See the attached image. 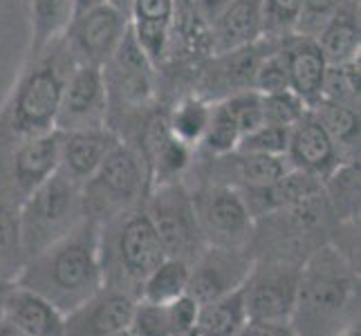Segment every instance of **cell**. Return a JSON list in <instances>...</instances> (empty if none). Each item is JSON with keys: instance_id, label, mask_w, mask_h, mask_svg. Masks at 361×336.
Instances as JSON below:
<instances>
[{"instance_id": "37", "label": "cell", "mask_w": 361, "mask_h": 336, "mask_svg": "<svg viewBox=\"0 0 361 336\" xmlns=\"http://www.w3.org/2000/svg\"><path fill=\"white\" fill-rule=\"evenodd\" d=\"M310 108L303 104L301 97H296L292 90H281L263 94V117L265 123H274V126H285L290 128L301 119Z\"/></svg>"}, {"instance_id": "30", "label": "cell", "mask_w": 361, "mask_h": 336, "mask_svg": "<svg viewBox=\"0 0 361 336\" xmlns=\"http://www.w3.org/2000/svg\"><path fill=\"white\" fill-rule=\"evenodd\" d=\"M186 285H189V265L176 258H164L144 280L140 301L151 305L173 303L186 294Z\"/></svg>"}, {"instance_id": "39", "label": "cell", "mask_w": 361, "mask_h": 336, "mask_svg": "<svg viewBox=\"0 0 361 336\" xmlns=\"http://www.w3.org/2000/svg\"><path fill=\"white\" fill-rule=\"evenodd\" d=\"M345 3L348 0H303V9L294 32L305 36H317L319 30L326 25V20Z\"/></svg>"}, {"instance_id": "23", "label": "cell", "mask_w": 361, "mask_h": 336, "mask_svg": "<svg viewBox=\"0 0 361 336\" xmlns=\"http://www.w3.org/2000/svg\"><path fill=\"white\" fill-rule=\"evenodd\" d=\"M211 52H229L252 45L263 36V0H229L225 11L209 27Z\"/></svg>"}, {"instance_id": "6", "label": "cell", "mask_w": 361, "mask_h": 336, "mask_svg": "<svg viewBox=\"0 0 361 336\" xmlns=\"http://www.w3.org/2000/svg\"><path fill=\"white\" fill-rule=\"evenodd\" d=\"M102 77L108 94V128L119 142H130L144 117L159 104L157 68L135 41L130 27L102 68Z\"/></svg>"}, {"instance_id": "29", "label": "cell", "mask_w": 361, "mask_h": 336, "mask_svg": "<svg viewBox=\"0 0 361 336\" xmlns=\"http://www.w3.org/2000/svg\"><path fill=\"white\" fill-rule=\"evenodd\" d=\"M72 16H74V0H30V25H32L30 52H39L47 43L63 36Z\"/></svg>"}, {"instance_id": "18", "label": "cell", "mask_w": 361, "mask_h": 336, "mask_svg": "<svg viewBox=\"0 0 361 336\" xmlns=\"http://www.w3.org/2000/svg\"><path fill=\"white\" fill-rule=\"evenodd\" d=\"M285 159H288L290 168L310 173L321 182L339 164H343L337 146L312 110H307L294 126H290Z\"/></svg>"}, {"instance_id": "45", "label": "cell", "mask_w": 361, "mask_h": 336, "mask_svg": "<svg viewBox=\"0 0 361 336\" xmlns=\"http://www.w3.org/2000/svg\"><path fill=\"white\" fill-rule=\"evenodd\" d=\"M0 336H27V334H23V332H18L16 328L7 325L5 321H0Z\"/></svg>"}, {"instance_id": "17", "label": "cell", "mask_w": 361, "mask_h": 336, "mask_svg": "<svg viewBox=\"0 0 361 336\" xmlns=\"http://www.w3.org/2000/svg\"><path fill=\"white\" fill-rule=\"evenodd\" d=\"M135 305V298L102 287L66 314L61 336H113L130 325Z\"/></svg>"}, {"instance_id": "41", "label": "cell", "mask_w": 361, "mask_h": 336, "mask_svg": "<svg viewBox=\"0 0 361 336\" xmlns=\"http://www.w3.org/2000/svg\"><path fill=\"white\" fill-rule=\"evenodd\" d=\"M229 5V0H189V7L193 9V14L200 18L207 27L216 23V18L225 11Z\"/></svg>"}, {"instance_id": "42", "label": "cell", "mask_w": 361, "mask_h": 336, "mask_svg": "<svg viewBox=\"0 0 361 336\" xmlns=\"http://www.w3.org/2000/svg\"><path fill=\"white\" fill-rule=\"evenodd\" d=\"M106 3H108V5H113L117 11H121V14L130 20V9H133V3H135V0H106Z\"/></svg>"}, {"instance_id": "5", "label": "cell", "mask_w": 361, "mask_h": 336, "mask_svg": "<svg viewBox=\"0 0 361 336\" xmlns=\"http://www.w3.org/2000/svg\"><path fill=\"white\" fill-rule=\"evenodd\" d=\"M339 227L332 209L321 193L307 200L263 216L254 222V235L249 251L254 260H274L301 267L305 260L332 242Z\"/></svg>"}, {"instance_id": "44", "label": "cell", "mask_w": 361, "mask_h": 336, "mask_svg": "<svg viewBox=\"0 0 361 336\" xmlns=\"http://www.w3.org/2000/svg\"><path fill=\"white\" fill-rule=\"evenodd\" d=\"M332 336H361V328H359V323H353V325L339 330L337 334H332Z\"/></svg>"}, {"instance_id": "9", "label": "cell", "mask_w": 361, "mask_h": 336, "mask_svg": "<svg viewBox=\"0 0 361 336\" xmlns=\"http://www.w3.org/2000/svg\"><path fill=\"white\" fill-rule=\"evenodd\" d=\"M144 209L166 258L191 265L204 251V235L195 216L191 189L184 180L151 186Z\"/></svg>"}, {"instance_id": "12", "label": "cell", "mask_w": 361, "mask_h": 336, "mask_svg": "<svg viewBox=\"0 0 361 336\" xmlns=\"http://www.w3.org/2000/svg\"><path fill=\"white\" fill-rule=\"evenodd\" d=\"M301 267L274 260H256L243 282L247 318L290 323L296 305Z\"/></svg>"}, {"instance_id": "43", "label": "cell", "mask_w": 361, "mask_h": 336, "mask_svg": "<svg viewBox=\"0 0 361 336\" xmlns=\"http://www.w3.org/2000/svg\"><path fill=\"white\" fill-rule=\"evenodd\" d=\"M102 3H106V0H74V14H79V11H85L90 7H97Z\"/></svg>"}, {"instance_id": "8", "label": "cell", "mask_w": 361, "mask_h": 336, "mask_svg": "<svg viewBox=\"0 0 361 336\" xmlns=\"http://www.w3.org/2000/svg\"><path fill=\"white\" fill-rule=\"evenodd\" d=\"M83 220L81 186L56 170L20 204V244L25 260L61 240Z\"/></svg>"}, {"instance_id": "22", "label": "cell", "mask_w": 361, "mask_h": 336, "mask_svg": "<svg viewBox=\"0 0 361 336\" xmlns=\"http://www.w3.org/2000/svg\"><path fill=\"white\" fill-rule=\"evenodd\" d=\"M323 182L310 173L290 168L288 173H283L279 180H274L265 186H256V189H240L249 213L254 216V220L276 213L281 209H288L292 204H298L321 193Z\"/></svg>"}, {"instance_id": "3", "label": "cell", "mask_w": 361, "mask_h": 336, "mask_svg": "<svg viewBox=\"0 0 361 336\" xmlns=\"http://www.w3.org/2000/svg\"><path fill=\"white\" fill-rule=\"evenodd\" d=\"M14 282L41 294L63 314L88 301L104 287L99 263V224L83 220L61 240L25 260Z\"/></svg>"}, {"instance_id": "31", "label": "cell", "mask_w": 361, "mask_h": 336, "mask_svg": "<svg viewBox=\"0 0 361 336\" xmlns=\"http://www.w3.org/2000/svg\"><path fill=\"white\" fill-rule=\"evenodd\" d=\"M25 265L20 244V204L0 195V278L14 282Z\"/></svg>"}, {"instance_id": "25", "label": "cell", "mask_w": 361, "mask_h": 336, "mask_svg": "<svg viewBox=\"0 0 361 336\" xmlns=\"http://www.w3.org/2000/svg\"><path fill=\"white\" fill-rule=\"evenodd\" d=\"M211 108H214V104L195 92H186V94H180L178 99H173L166 106V119H169L171 132L176 135L180 142H184L186 146H191L197 151V146H200L202 137L207 132V126H209Z\"/></svg>"}, {"instance_id": "32", "label": "cell", "mask_w": 361, "mask_h": 336, "mask_svg": "<svg viewBox=\"0 0 361 336\" xmlns=\"http://www.w3.org/2000/svg\"><path fill=\"white\" fill-rule=\"evenodd\" d=\"M321 101L359 108V58L328 68L326 81H323Z\"/></svg>"}, {"instance_id": "46", "label": "cell", "mask_w": 361, "mask_h": 336, "mask_svg": "<svg viewBox=\"0 0 361 336\" xmlns=\"http://www.w3.org/2000/svg\"><path fill=\"white\" fill-rule=\"evenodd\" d=\"M11 287V280H5V278H0V316H3V303H5V296Z\"/></svg>"}, {"instance_id": "13", "label": "cell", "mask_w": 361, "mask_h": 336, "mask_svg": "<svg viewBox=\"0 0 361 336\" xmlns=\"http://www.w3.org/2000/svg\"><path fill=\"white\" fill-rule=\"evenodd\" d=\"M271 45L274 39H260L238 49L211 54L197 68L193 92L207 99V101L216 104L231 94L254 90V77L258 63L271 49Z\"/></svg>"}, {"instance_id": "2", "label": "cell", "mask_w": 361, "mask_h": 336, "mask_svg": "<svg viewBox=\"0 0 361 336\" xmlns=\"http://www.w3.org/2000/svg\"><path fill=\"white\" fill-rule=\"evenodd\" d=\"M359 267L326 244L301 265L292 328L296 336H332L359 323Z\"/></svg>"}, {"instance_id": "28", "label": "cell", "mask_w": 361, "mask_h": 336, "mask_svg": "<svg viewBox=\"0 0 361 336\" xmlns=\"http://www.w3.org/2000/svg\"><path fill=\"white\" fill-rule=\"evenodd\" d=\"M323 195L339 222L359 224V161H343L323 180Z\"/></svg>"}, {"instance_id": "1", "label": "cell", "mask_w": 361, "mask_h": 336, "mask_svg": "<svg viewBox=\"0 0 361 336\" xmlns=\"http://www.w3.org/2000/svg\"><path fill=\"white\" fill-rule=\"evenodd\" d=\"M74 66L63 36L27 54L0 108V146L56 130L61 97Z\"/></svg>"}, {"instance_id": "11", "label": "cell", "mask_w": 361, "mask_h": 336, "mask_svg": "<svg viewBox=\"0 0 361 336\" xmlns=\"http://www.w3.org/2000/svg\"><path fill=\"white\" fill-rule=\"evenodd\" d=\"M59 130L0 146V195L23 204L25 197L59 170Z\"/></svg>"}, {"instance_id": "26", "label": "cell", "mask_w": 361, "mask_h": 336, "mask_svg": "<svg viewBox=\"0 0 361 336\" xmlns=\"http://www.w3.org/2000/svg\"><path fill=\"white\" fill-rule=\"evenodd\" d=\"M247 323L243 292H233L197 307L193 332L197 336H238Z\"/></svg>"}, {"instance_id": "49", "label": "cell", "mask_w": 361, "mask_h": 336, "mask_svg": "<svg viewBox=\"0 0 361 336\" xmlns=\"http://www.w3.org/2000/svg\"><path fill=\"white\" fill-rule=\"evenodd\" d=\"M176 3H178V5H182V3H189V0H176Z\"/></svg>"}, {"instance_id": "4", "label": "cell", "mask_w": 361, "mask_h": 336, "mask_svg": "<svg viewBox=\"0 0 361 336\" xmlns=\"http://www.w3.org/2000/svg\"><path fill=\"white\" fill-rule=\"evenodd\" d=\"M164 258V249L144 204L99 224V263L104 287L140 301L144 280Z\"/></svg>"}, {"instance_id": "48", "label": "cell", "mask_w": 361, "mask_h": 336, "mask_svg": "<svg viewBox=\"0 0 361 336\" xmlns=\"http://www.w3.org/2000/svg\"><path fill=\"white\" fill-rule=\"evenodd\" d=\"M171 336H197L193 330H189V332H178V334H171Z\"/></svg>"}, {"instance_id": "33", "label": "cell", "mask_w": 361, "mask_h": 336, "mask_svg": "<svg viewBox=\"0 0 361 336\" xmlns=\"http://www.w3.org/2000/svg\"><path fill=\"white\" fill-rule=\"evenodd\" d=\"M240 137H243L240 130L235 128V123L225 112V108L220 104H214V108H211L209 126H207V132L202 137L200 146H197V153L209 155V157L229 155L233 151H238Z\"/></svg>"}, {"instance_id": "40", "label": "cell", "mask_w": 361, "mask_h": 336, "mask_svg": "<svg viewBox=\"0 0 361 336\" xmlns=\"http://www.w3.org/2000/svg\"><path fill=\"white\" fill-rule=\"evenodd\" d=\"M238 336H296V332L292 328V323L247 318Z\"/></svg>"}, {"instance_id": "27", "label": "cell", "mask_w": 361, "mask_h": 336, "mask_svg": "<svg viewBox=\"0 0 361 336\" xmlns=\"http://www.w3.org/2000/svg\"><path fill=\"white\" fill-rule=\"evenodd\" d=\"M312 112L337 146L341 161H359V108L321 101Z\"/></svg>"}, {"instance_id": "14", "label": "cell", "mask_w": 361, "mask_h": 336, "mask_svg": "<svg viewBox=\"0 0 361 336\" xmlns=\"http://www.w3.org/2000/svg\"><path fill=\"white\" fill-rule=\"evenodd\" d=\"M130 27V20L113 5L102 3L74 14L63 32V41L77 63L104 68L117 52Z\"/></svg>"}, {"instance_id": "7", "label": "cell", "mask_w": 361, "mask_h": 336, "mask_svg": "<svg viewBox=\"0 0 361 336\" xmlns=\"http://www.w3.org/2000/svg\"><path fill=\"white\" fill-rule=\"evenodd\" d=\"M151 191V173L137 148L119 142L92 175L81 184L83 218L104 224L110 218L144 204Z\"/></svg>"}, {"instance_id": "38", "label": "cell", "mask_w": 361, "mask_h": 336, "mask_svg": "<svg viewBox=\"0 0 361 336\" xmlns=\"http://www.w3.org/2000/svg\"><path fill=\"white\" fill-rule=\"evenodd\" d=\"M254 90L260 94H271L281 90H290L288 68H285V58L279 49V43L274 41L271 49L258 63L256 77H254Z\"/></svg>"}, {"instance_id": "16", "label": "cell", "mask_w": 361, "mask_h": 336, "mask_svg": "<svg viewBox=\"0 0 361 336\" xmlns=\"http://www.w3.org/2000/svg\"><path fill=\"white\" fill-rule=\"evenodd\" d=\"M108 126V94L102 77V68L77 63L66 81L61 97L56 130H92Z\"/></svg>"}, {"instance_id": "15", "label": "cell", "mask_w": 361, "mask_h": 336, "mask_svg": "<svg viewBox=\"0 0 361 336\" xmlns=\"http://www.w3.org/2000/svg\"><path fill=\"white\" fill-rule=\"evenodd\" d=\"M254 263L249 249L204 247V251L189 265L186 296H191L197 305H207L238 292Z\"/></svg>"}, {"instance_id": "47", "label": "cell", "mask_w": 361, "mask_h": 336, "mask_svg": "<svg viewBox=\"0 0 361 336\" xmlns=\"http://www.w3.org/2000/svg\"><path fill=\"white\" fill-rule=\"evenodd\" d=\"M113 336H137L135 332H133V328L128 325V328H123V330H119V332H115Z\"/></svg>"}, {"instance_id": "10", "label": "cell", "mask_w": 361, "mask_h": 336, "mask_svg": "<svg viewBox=\"0 0 361 336\" xmlns=\"http://www.w3.org/2000/svg\"><path fill=\"white\" fill-rule=\"evenodd\" d=\"M189 189L207 247L249 249L256 220L249 213L240 189L209 182L193 184Z\"/></svg>"}, {"instance_id": "34", "label": "cell", "mask_w": 361, "mask_h": 336, "mask_svg": "<svg viewBox=\"0 0 361 336\" xmlns=\"http://www.w3.org/2000/svg\"><path fill=\"white\" fill-rule=\"evenodd\" d=\"M225 108V112L231 117V121L235 123V128L240 130V135L252 132L254 128H258L260 123H265L263 117V94L256 90H247V92H238L231 94L222 101H216ZM243 139V137H240Z\"/></svg>"}, {"instance_id": "21", "label": "cell", "mask_w": 361, "mask_h": 336, "mask_svg": "<svg viewBox=\"0 0 361 336\" xmlns=\"http://www.w3.org/2000/svg\"><path fill=\"white\" fill-rule=\"evenodd\" d=\"M0 321L27 336H61L66 314L41 294L23 287L18 282H11Z\"/></svg>"}, {"instance_id": "36", "label": "cell", "mask_w": 361, "mask_h": 336, "mask_svg": "<svg viewBox=\"0 0 361 336\" xmlns=\"http://www.w3.org/2000/svg\"><path fill=\"white\" fill-rule=\"evenodd\" d=\"M288 137H290V128L274 126V123H260V126L254 128L252 132L243 135L238 151L285 157V151H288Z\"/></svg>"}, {"instance_id": "35", "label": "cell", "mask_w": 361, "mask_h": 336, "mask_svg": "<svg viewBox=\"0 0 361 336\" xmlns=\"http://www.w3.org/2000/svg\"><path fill=\"white\" fill-rule=\"evenodd\" d=\"M303 0H263V36L283 39L296 30Z\"/></svg>"}, {"instance_id": "19", "label": "cell", "mask_w": 361, "mask_h": 336, "mask_svg": "<svg viewBox=\"0 0 361 336\" xmlns=\"http://www.w3.org/2000/svg\"><path fill=\"white\" fill-rule=\"evenodd\" d=\"M276 43L285 58V68H288L290 90L301 97L303 104L312 110L321 101L323 81H326L330 63L323 56L314 36L292 32L283 39H276Z\"/></svg>"}, {"instance_id": "24", "label": "cell", "mask_w": 361, "mask_h": 336, "mask_svg": "<svg viewBox=\"0 0 361 336\" xmlns=\"http://www.w3.org/2000/svg\"><path fill=\"white\" fill-rule=\"evenodd\" d=\"M330 66H341L359 58L361 52V18L359 0H348L326 20L314 36Z\"/></svg>"}, {"instance_id": "20", "label": "cell", "mask_w": 361, "mask_h": 336, "mask_svg": "<svg viewBox=\"0 0 361 336\" xmlns=\"http://www.w3.org/2000/svg\"><path fill=\"white\" fill-rule=\"evenodd\" d=\"M119 144V137L106 128L61 132L59 148V173L70 182L81 186L92 173L102 166V161Z\"/></svg>"}]
</instances>
